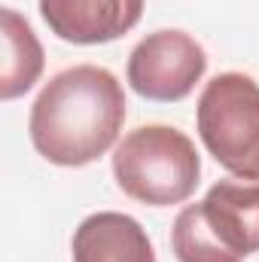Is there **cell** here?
Masks as SVG:
<instances>
[{
  "mask_svg": "<svg viewBox=\"0 0 259 262\" xmlns=\"http://www.w3.org/2000/svg\"><path fill=\"white\" fill-rule=\"evenodd\" d=\"M125 122L122 82L95 64L55 73L37 95L28 119L34 149L61 168H82L101 159Z\"/></svg>",
  "mask_w": 259,
  "mask_h": 262,
  "instance_id": "cell-1",
  "label": "cell"
},
{
  "mask_svg": "<svg viewBox=\"0 0 259 262\" xmlns=\"http://www.w3.org/2000/svg\"><path fill=\"white\" fill-rule=\"evenodd\" d=\"M113 177L134 201L149 207H171L195 192L201 159L183 131L171 125H140L116 146Z\"/></svg>",
  "mask_w": 259,
  "mask_h": 262,
  "instance_id": "cell-2",
  "label": "cell"
},
{
  "mask_svg": "<svg viewBox=\"0 0 259 262\" xmlns=\"http://www.w3.org/2000/svg\"><path fill=\"white\" fill-rule=\"evenodd\" d=\"M207 152L238 180L259 183V82L247 73H217L195 110Z\"/></svg>",
  "mask_w": 259,
  "mask_h": 262,
  "instance_id": "cell-3",
  "label": "cell"
},
{
  "mask_svg": "<svg viewBox=\"0 0 259 262\" xmlns=\"http://www.w3.org/2000/svg\"><path fill=\"white\" fill-rule=\"evenodd\" d=\"M207 70V55L186 31L146 34L128 55L131 89L159 104L183 101Z\"/></svg>",
  "mask_w": 259,
  "mask_h": 262,
  "instance_id": "cell-4",
  "label": "cell"
},
{
  "mask_svg": "<svg viewBox=\"0 0 259 262\" xmlns=\"http://www.w3.org/2000/svg\"><path fill=\"white\" fill-rule=\"evenodd\" d=\"M49 31L76 46H98L125 37L143 15V0H40Z\"/></svg>",
  "mask_w": 259,
  "mask_h": 262,
  "instance_id": "cell-5",
  "label": "cell"
},
{
  "mask_svg": "<svg viewBox=\"0 0 259 262\" xmlns=\"http://www.w3.org/2000/svg\"><path fill=\"white\" fill-rule=\"evenodd\" d=\"M201 220L220 247L244 262L259 253V183L220 180L198 201Z\"/></svg>",
  "mask_w": 259,
  "mask_h": 262,
  "instance_id": "cell-6",
  "label": "cell"
},
{
  "mask_svg": "<svg viewBox=\"0 0 259 262\" xmlns=\"http://www.w3.org/2000/svg\"><path fill=\"white\" fill-rule=\"evenodd\" d=\"M70 253L73 262H156L143 226L116 210L85 216L73 232Z\"/></svg>",
  "mask_w": 259,
  "mask_h": 262,
  "instance_id": "cell-7",
  "label": "cell"
},
{
  "mask_svg": "<svg viewBox=\"0 0 259 262\" xmlns=\"http://www.w3.org/2000/svg\"><path fill=\"white\" fill-rule=\"evenodd\" d=\"M3 70H0V98L15 101L25 92L34 89V82L43 73V46L34 34V28L15 12L3 9Z\"/></svg>",
  "mask_w": 259,
  "mask_h": 262,
  "instance_id": "cell-8",
  "label": "cell"
},
{
  "mask_svg": "<svg viewBox=\"0 0 259 262\" xmlns=\"http://www.w3.org/2000/svg\"><path fill=\"white\" fill-rule=\"evenodd\" d=\"M171 247L177 262H241L238 256L226 253L220 241L210 235V229L201 220V207L186 204L171 229Z\"/></svg>",
  "mask_w": 259,
  "mask_h": 262,
  "instance_id": "cell-9",
  "label": "cell"
}]
</instances>
